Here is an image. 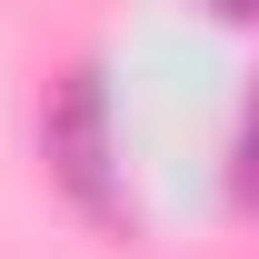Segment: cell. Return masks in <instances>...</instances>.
I'll return each mask as SVG.
<instances>
[{"label": "cell", "mask_w": 259, "mask_h": 259, "mask_svg": "<svg viewBox=\"0 0 259 259\" xmlns=\"http://www.w3.org/2000/svg\"><path fill=\"white\" fill-rule=\"evenodd\" d=\"M50 180H60L90 220H120V180H110V80L90 60L50 90Z\"/></svg>", "instance_id": "obj_1"}, {"label": "cell", "mask_w": 259, "mask_h": 259, "mask_svg": "<svg viewBox=\"0 0 259 259\" xmlns=\"http://www.w3.org/2000/svg\"><path fill=\"white\" fill-rule=\"evenodd\" d=\"M239 209H259V90H249V120H239Z\"/></svg>", "instance_id": "obj_2"}, {"label": "cell", "mask_w": 259, "mask_h": 259, "mask_svg": "<svg viewBox=\"0 0 259 259\" xmlns=\"http://www.w3.org/2000/svg\"><path fill=\"white\" fill-rule=\"evenodd\" d=\"M209 10H220V20H259V0H209Z\"/></svg>", "instance_id": "obj_3"}]
</instances>
